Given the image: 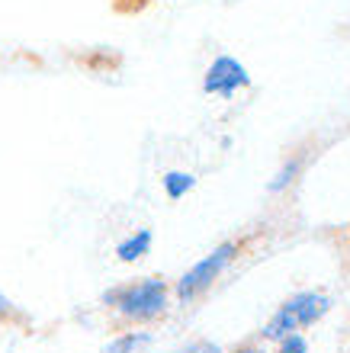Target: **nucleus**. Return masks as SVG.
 Masks as SVG:
<instances>
[{"label":"nucleus","instance_id":"nucleus-1","mask_svg":"<svg viewBox=\"0 0 350 353\" xmlns=\"http://www.w3.org/2000/svg\"><path fill=\"white\" fill-rule=\"evenodd\" d=\"M171 302H174V289L161 273L116 283L100 296V305L129 327L157 325L171 312Z\"/></svg>","mask_w":350,"mask_h":353},{"label":"nucleus","instance_id":"nucleus-2","mask_svg":"<svg viewBox=\"0 0 350 353\" xmlns=\"http://www.w3.org/2000/svg\"><path fill=\"white\" fill-rule=\"evenodd\" d=\"M244 248H248V238H225V241L215 244L206 257H200L190 270H184V273L171 283L177 305H196V302L229 273L231 263L244 254Z\"/></svg>","mask_w":350,"mask_h":353},{"label":"nucleus","instance_id":"nucleus-3","mask_svg":"<svg viewBox=\"0 0 350 353\" xmlns=\"http://www.w3.org/2000/svg\"><path fill=\"white\" fill-rule=\"evenodd\" d=\"M331 308V296L328 292H318V289H305V292H295L283 302V305L270 315V321L260 327V341H273L277 344L280 337L293 334V331H302V327H312L315 321H322Z\"/></svg>","mask_w":350,"mask_h":353},{"label":"nucleus","instance_id":"nucleus-4","mask_svg":"<svg viewBox=\"0 0 350 353\" xmlns=\"http://www.w3.org/2000/svg\"><path fill=\"white\" fill-rule=\"evenodd\" d=\"M244 87H251V74L238 58H231V55L212 58V65L206 68V74H203V93L206 97L231 100V97H235L238 90H244Z\"/></svg>","mask_w":350,"mask_h":353},{"label":"nucleus","instance_id":"nucleus-5","mask_svg":"<svg viewBox=\"0 0 350 353\" xmlns=\"http://www.w3.org/2000/svg\"><path fill=\"white\" fill-rule=\"evenodd\" d=\"M151 244H155V234L151 228H135L116 244V261L119 263H139L151 254Z\"/></svg>","mask_w":350,"mask_h":353},{"label":"nucleus","instance_id":"nucleus-6","mask_svg":"<svg viewBox=\"0 0 350 353\" xmlns=\"http://www.w3.org/2000/svg\"><path fill=\"white\" fill-rule=\"evenodd\" d=\"M155 337L151 331H142V327H129V331H119V334L113 337L110 344L103 347V353H139L151 344Z\"/></svg>","mask_w":350,"mask_h":353},{"label":"nucleus","instance_id":"nucleus-7","mask_svg":"<svg viewBox=\"0 0 350 353\" xmlns=\"http://www.w3.org/2000/svg\"><path fill=\"white\" fill-rule=\"evenodd\" d=\"M161 186H164V196L171 203H180L184 196H190L196 190V174H190V170H167L161 176Z\"/></svg>","mask_w":350,"mask_h":353},{"label":"nucleus","instance_id":"nucleus-8","mask_svg":"<svg viewBox=\"0 0 350 353\" xmlns=\"http://www.w3.org/2000/svg\"><path fill=\"white\" fill-rule=\"evenodd\" d=\"M299 174H302V158L295 161V158H289L283 164V168H280V174L273 176V180H270L267 183V190L273 196H280V193H286V190H289V186L295 183V180H299Z\"/></svg>","mask_w":350,"mask_h":353},{"label":"nucleus","instance_id":"nucleus-9","mask_svg":"<svg viewBox=\"0 0 350 353\" xmlns=\"http://www.w3.org/2000/svg\"><path fill=\"white\" fill-rule=\"evenodd\" d=\"M19 321H26V315L19 312V305L7 292H0V325H19Z\"/></svg>","mask_w":350,"mask_h":353},{"label":"nucleus","instance_id":"nucleus-10","mask_svg":"<svg viewBox=\"0 0 350 353\" xmlns=\"http://www.w3.org/2000/svg\"><path fill=\"white\" fill-rule=\"evenodd\" d=\"M151 3H155V0H110L113 13H119V17H139Z\"/></svg>","mask_w":350,"mask_h":353},{"label":"nucleus","instance_id":"nucleus-11","mask_svg":"<svg viewBox=\"0 0 350 353\" xmlns=\"http://www.w3.org/2000/svg\"><path fill=\"white\" fill-rule=\"evenodd\" d=\"M277 353H309V341L302 337V331H293L277 341Z\"/></svg>","mask_w":350,"mask_h":353},{"label":"nucleus","instance_id":"nucleus-12","mask_svg":"<svg viewBox=\"0 0 350 353\" xmlns=\"http://www.w3.org/2000/svg\"><path fill=\"white\" fill-rule=\"evenodd\" d=\"M174 353H222V347L215 341H206V337H196V341H186L184 347H177Z\"/></svg>","mask_w":350,"mask_h":353},{"label":"nucleus","instance_id":"nucleus-13","mask_svg":"<svg viewBox=\"0 0 350 353\" xmlns=\"http://www.w3.org/2000/svg\"><path fill=\"white\" fill-rule=\"evenodd\" d=\"M231 353H267V350H264V347H260V344H251V341H248V344H238V347H235V350H231Z\"/></svg>","mask_w":350,"mask_h":353},{"label":"nucleus","instance_id":"nucleus-14","mask_svg":"<svg viewBox=\"0 0 350 353\" xmlns=\"http://www.w3.org/2000/svg\"><path fill=\"white\" fill-rule=\"evenodd\" d=\"M347 234H350V228H347Z\"/></svg>","mask_w":350,"mask_h":353}]
</instances>
